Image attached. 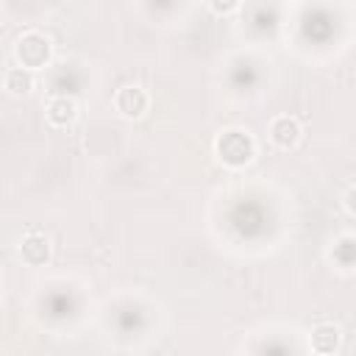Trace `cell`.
<instances>
[{
	"label": "cell",
	"mask_w": 356,
	"mask_h": 356,
	"mask_svg": "<svg viewBox=\"0 0 356 356\" xmlns=\"http://www.w3.org/2000/svg\"><path fill=\"white\" fill-rule=\"evenodd\" d=\"M214 153L225 167H248L256 159V142L248 131L242 128H225L217 139H214Z\"/></svg>",
	"instance_id": "1"
},
{
	"label": "cell",
	"mask_w": 356,
	"mask_h": 356,
	"mask_svg": "<svg viewBox=\"0 0 356 356\" xmlns=\"http://www.w3.org/2000/svg\"><path fill=\"white\" fill-rule=\"evenodd\" d=\"M50 58H53V44L42 31H25L14 42V61L31 72L47 67Z\"/></svg>",
	"instance_id": "2"
},
{
	"label": "cell",
	"mask_w": 356,
	"mask_h": 356,
	"mask_svg": "<svg viewBox=\"0 0 356 356\" xmlns=\"http://www.w3.org/2000/svg\"><path fill=\"white\" fill-rule=\"evenodd\" d=\"M150 108V95L136 86V83H128V86H120L117 95H114V111L125 120H142Z\"/></svg>",
	"instance_id": "3"
},
{
	"label": "cell",
	"mask_w": 356,
	"mask_h": 356,
	"mask_svg": "<svg viewBox=\"0 0 356 356\" xmlns=\"http://www.w3.org/2000/svg\"><path fill=\"white\" fill-rule=\"evenodd\" d=\"M300 136H303V125H300L298 117H292V114H278V117H273V122H270V139H273L275 147L292 150V147L300 142Z\"/></svg>",
	"instance_id": "4"
},
{
	"label": "cell",
	"mask_w": 356,
	"mask_h": 356,
	"mask_svg": "<svg viewBox=\"0 0 356 356\" xmlns=\"http://www.w3.org/2000/svg\"><path fill=\"white\" fill-rule=\"evenodd\" d=\"M19 256H22V261L31 264V267L47 264V261H50V239H47L39 228H31V231L22 236V242H19Z\"/></svg>",
	"instance_id": "5"
},
{
	"label": "cell",
	"mask_w": 356,
	"mask_h": 356,
	"mask_svg": "<svg viewBox=\"0 0 356 356\" xmlns=\"http://www.w3.org/2000/svg\"><path fill=\"white\" fill-rule=\"evenodd\" d=\"M44 117H47V122L53 128H67V125H72L78 120V103L72 97H67V95H56V97L47 100Z\"/></svg>",
	"instance_id": "6"
},
{
	"label": "cell",
	"mask_w": 356,
	"mask_h": 356,
	"mask_svg": "<svg viewBox=\"0 0 356 356\" xmlns=\"http://www.w3.org/2000/svg\"><path fill=\"white\" fill-rule=\"evenodd\" d=\"M339 342H342V331H339V325H334V323H320V325H314L312 334H309V345H312V350L320 353V356L337 353V350H339Z\"/></svg>",
	"instance_id": "7"
},
{
	"label": "cell",
	"mask_w": 356,
	"mask_h": 356,
	"mask_svg": "<svg viewBox=\"0 0 356 356\" xmlns=\"http://www.w3.org/2000/svg\"><path fill=\"white\" fill-rule=\"evenodd\" d=\"M3 86H6V92H8L11 97H25V95H31V89H33V72L17 64V67L6 70Z\"/></svg>",
	"instance_id": "8"
},
{
	"label": "cell",
	"mask_w": 356,
	"mask_h": 356,
	"mask_svg": "<svg viewBox=\"0 0 356 356\" xmlns=\"http://www.w3.org/2000/svg\"><path fill=\"white\" fill-rule=\"evenodd\" d=\"M356 239L350 236V234H342L337 242H334V248H331V259H334V264L337 267H342L345 273L353 267V259H356V245H353Z\"/></svg>",
	"instance_id": "9"
},
{
	"label": "cell",
	"mask_w": 356,
	"mask_h": 356,
	"mask_svg": "<svg viewBox=\"0 0 356 356\" xmlns=\"http://www.w3.org/2000/svg\"><path fill=\"white\" fill-rule=\"evenodd\" d=\"M206 6H209L217 17H225V14H231V11L239 8V0H206Z\"/></svg>",
	"instance_id": "10"
},
{
	"label": "cell",
	"mask_w": 356,
	"mask_h": 356,
	"mask_svg": "<svg viewBox=\"0 0 356 356\" xmlns=\"http://www.w3.org/2000/svg\"><path fill=\"white\" fill-rule=\"evenodd\" d=\"M342 209H345L348 214H353V184H348V186H345V195H342Z\"/></svg>",
	"instance_id": "11"
}]
</instances>
